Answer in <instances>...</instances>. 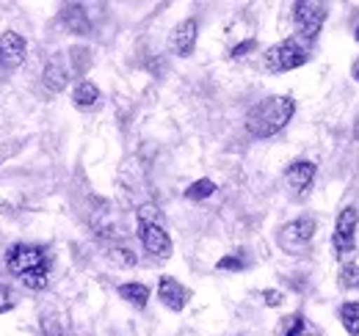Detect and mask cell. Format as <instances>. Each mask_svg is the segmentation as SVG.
Instances as JSON below:
<instances>
[{"label": "cell", "mask_w": 359, "mask_h": 336, "mask_svg": "<svg viewBox=\"0 0 359 336\" xmlns=\"http://www.w3.org/2000/svg\"><path fill=\"white\" fill-rule=\"evenodd\" d=\"M296 113V99L290 94H273L260 99L249 113H246V130L255 138H273L290 125Z\"/></svg>", "instance_id": "6da1fadb"}, {"label": "cell", "mask_w": 359, "mask_h": 336, "mask_svg": "<svg viewBox=\"0 0 359 336\" xmlns=\"http://www.w3.org/2000/svg\"><path fill=\"white\" fill-rule=\"evenodd\" d=\"M6 265L17 276V281L25 284L28 290H45L50 281V256L42 246H28V243L11 246L6 253Z\"/></svg>", "instance_id": "7a4b0ae2"}, {"label": "cell", "mask_w": 359, "mask_h": 336, "mask_svg": "<svg viewBox=\"0 0 359 336\" xmlns=\"http://www.w3.org/2000/svg\"><path fill=\"white\" fill-rule=\"evenodd\" d=\"M310 61V50L307 44L302 42L299 36H290V39H282L276 42L273 47H269L263 52V64L269 72H290V69H299Z\"/></svg>", "instance_id": "3957f363"}, {"label": "cell", "mask_w": 359, "mask_h": 336, "mask_svg": "<svg viewBox=\"0 0 359 336\" xmlns=\"http://www.w3.org/2000/svg\"><path fill=\"white\" fill-rule=\"evenodd\" d=\"M326 17H329V6L326 3H315V0L293 3V25H296V34H299L302 42L304 39L307 42L318 39Z\"/></svg>", "instance_id": "277c9868"}, {"label": "cell", "mask_w": 359, "mask_h": 336, "mask_svg": "<svg viewBox=\"0 0 359 336\" xmlns=\"http://www.w3.org/2000/svg\"><path fill=\"white\" fill-rule=\"evenodd\" d=\"M313 237H315V218L313 215H302V218L285 223L279 229V237L276 240H279V248L285 253L299 256V253H304V248L313 243Z\"/></svg>", "instance_id": "5b68a950"}, {"label": "cell", "mask_w": 359, "mask_h": 336, "mask_svg": "<svg viewBox=\"0 0 359 336\" xmlns=\"http://www.w3.org/2000/svg\"><path fill=\"white\" fill-rule=\"evenodd\" d=\"M357 223H359V212L354 204L343 207L337 220H334V232H332V246H334V253L340 259H346L348 253H354L357 248Z\"/></svg>", "instance_id": "8992f818"}, {"label": "cell", "mask_w": 359, "mask_h": 336, "mask_svg": "<svg viewBox=\"0 0 359 336\" xmlns=\"http://www.w3.org/2000/svg\"><path fill=\"white\" fill-rule=\"evenodd\" d=\"M138 240L144 246V251L158 256V259H169L175 246H172V237L163 232L161 223H155L152 218H138Z\"/></svg>", "instance_id": "52a82bcc"}, {"label": "cell", "mask_w": 359, "mask_h": 336, "mask_svg": "<svg viewBox=\"0 0 359 336\" xmlns=\"http://www.w3.org/2000/svg\"><path fill=\"white\" fill-rule=\"evenodd\" d=\"M196 36H199V25H196L194 17H188V20L177 22L175 31H172V36H169L172 52L180 55V58H188V55L194 52V47H196Z\"/></svg>", "instance_id": "ba28073f"}, {"label": "cell", "mask_w": 359, "mask_h": 336, "mask_svg": "<svg viewBox=\"0 0 359 336\" xmlns=\"http://www.w3.org/2000/svg\"><path fill=\"white\" fill-rule=\"evenodd\" d=\"M315 171L318 168H315L313 160H296V163H290V166L285 168V182L293 188V193L307 196L315 182Z\"/></svg>", "instance_id": "9c48e42d"}, {"label": "cell", "mask_w": 359, "mask_h": 336, "mask_svg": "<svg viewBox=\"0 0 359 336\" xmlns=\"http://www.w3.org/2000/svg\"><path fill=\"white\" fill-rule=\"evenodd\" d=\"M158 298H161V303H163L166 309L182 312V309L188 306V300H191V293L180 284L177 279H172V276H161V281H158Z\"/></svg>", "instance_id": "30bf717a"}, {"label": "cell", "mask_w": 359, "mask_h": 336, "mask_svg": "<svg viewBox=\"0 0 359 336\" xmlns=\"http://www.w3.org/2000/svg\"><path fill=\"white\" fill-rule=\"evenodd\" d=\"M25 61V39L14 31H6L0 36V66L3 69H17Z\"/></svg>", "instance_id": "8fae6325"}, {"label": "cell", "mask_w": 359, "mask_h": 336, "mask_svg": "<svg viewBox=\"0 0 359 336\" xmlns=\"http://www.w3.org/2000/svg\"><path fill=\"white\" fill-rule=\"evenodd\" d=\"M61 25L75 34V36H89L91 34V20H89V11L81 6V3H69L61 8Z\"/></svg>", "instance_id": "7c38bea8"}, {"label": "cell", "mask_w": 359, "mask_h": 336, "mask_svg": "<svg viewBox=\"0 0 359 336\" xmlns=\"http://www.w3.org/2000/svg\"><path fill=\"white\" fill-rule=\"evenodd\" d=\"M69 83V69L64 64L61 55H53L45 64V72H42V85H45L50 94H61Z\"/></svg>", "instance_id": "4fadbf2b"}, {"label": "cell", "mask_w": 359, "mask_h": 336, "mask_svg": "<svg viewBox=\"0 0 359 336\" xmlns=\"http://www.w3.org/2000/svg\"><path fill=\"white\" fill-rule=\"evenodd\" d=\"M276 336H318V331L304 314L296 312V314L282 317V323L276 326Z\"/></svg>", "instance_id": "5bb4252c"}, {"label": "cell", "mask_w": 359, "mask_h": 336, "mask_svg": "<svg viewBox=\"0 0 359 336\" xmlns=\"http://www.w3.org/2000/svg\"><path fill=\"white\" fill-rule=\"evenodd\" d=\"M119 298H125L135 309H144L149 303V287L141 284V281H128V284L119 287Z\"/></svg>", "instance_id": "9a60e30c"}, {"label": "cell", "mask_w": 359, "mask_h": 336, "mask_svg": "<svg viewBox=\"0 0 359 336\" xmlns=\"http://www.w3.org/2000/svg\"><path fill=\"white\" fill-rule=\"evenodd\" d=\"M72 102H75L78 108H91V105H97V102H100V88L91 83V80H81V83L75 85V91H72Z\"/></svg>", "instance_id": "2e32d148"}, {"label": "cell", "mask_w": 359, "mask_h": 336, "mask_svg": "<svg viewBox=\"0 0 359 336\" xmlns=\"http://www.w3.org/2000/svg\"><path fill=\"white\" fill-rule=\"evenodd\" d=\"M340 326L351 336H359V303L357 300H346L340 306Z\"/></svg>", "instance_id": "e0dca14e"}, {"label": "cell", "mask_w": 359, "mask_h": 336, "mask_svg": "<svg viewBox=\"0 0 359 336\" xmlns=\"http://www.w3.org/2000/svg\"><path fill=\"white\" fill-rule=\"evenodd\" d=\"M42 334L45 336H72V328L64 317L53 314V312H45L42 314Z\"/></svg>", "instance_id": "ac0fdd59"}, {"label": "cell", "mask_w": 359, "mask_h": 336, "mask_svg": "<svg viewBox=\"0 0 359 336\" xmlns=\"http://www.w3.org/2000/svg\"><path fill=\"white\" fill-rule=\"evenodd\" d=\"M213 193H216V182L213 179H196L191 188H185V199L188 202H205Z\"/></svg>", "instance_id": "d6986e66"}, {"label": "cell", "mask_w": 359, "mask_h": 336, "mask_svg": "<svg viewBox=\"0 0 359 336\" xmlns=\"http://www.w3.org/2000/svg\"><path fill=\"white\" fill-rule=\"evenodd\" d=\"M105 259L111 262V265H116V267H133L135 262V253L128 248V246H111L108 251H105Z\"/></svg>", "instance_id": "ffe728a7"}, {"label": "cell", "mask_w": 359, "mask_h": 336, "mask_svg": "<svg viewBox=\"0 0 359 336\" xmlns=\"http://www.w3.org/2000/svg\"><path fill=\"white\" fill-rule=\"evenodd\" d=\"M337 284H340L343 290H348V293L359 290V265H354V262H346V265L340 267Z\"/></svg>", "instance_id": "44dd1931"}, {"label": "cell", "mask_w": 359, "mask_h": 336, "mask_svg": "<svg viewBox=\"0 0 359 336\" xmlns=\"http://www.w3.org/2000/svg\"><path fill=\"white\" fill-rule=\"evenodd\" d=\"M216 267L219 270H229V273H241V270L249 267V259H246V253H226V256H222L216 262Z\"/></svg>", "instance_id": "7402d4cb"}, {"label": "cell", "mask_w": 359, "mask_h": 336, "mask_svg": "<svg viewBox=\"0 0 359 336\" xmlns=\"http://www.w3.org/2000/svg\"><path fill=\"white\" fill-rule=\"evenodd\" d=\"M263 303L266 306H282L285 303V293H279V290H263Z\"/></svg>", "instance_id": "603a6c76"}, {"label": "cell", "mask_w": 359, "mask_h": 336, "mask_svg": "<svg viewBox=\"0 0 359 336\" xmlns=\"http://www.w3.org/2000/svg\"><path fill=\"white\" fill-rule=\"evenodd\" d=\"M257 47V42L255 39H246V42H241L238 47H232V58H243L246 52H252Z\"/></svg>", "instance_id": "cb8c5ba5"}, {"label": "cell", "mask_w": 359, "mask_h": 336, "mask_svg": "<svg viewBox=\"0 0 359 336\" xmlns=\"http://www.w3.org/2000/svg\"><path fill=\"white\" fill-rule=\"evenodd\" d=\"M14 306V300H11V290L6 287V284H0V314L3 312H8Z\"/></svg>", "instance_id": "d4e9b609"}, {"label": "cell", "mask_w": 359, "mask_h": 336, "mask_svg": "<svg viewBox=\"0 0 359 336\" xmlns=\"http://www.w3.org/2000/svg\"><path fill=\"white\" fill-rule=\"evenodd\" d=\"M351 75H354V80L359 83V58L354 61V66H351Z\"/></svg>", "instance_id": "484cf974"}, {"label": "cell", "mask_w": 359, "mask_h": 336, "mask_svg": "<svg viewBox=\"0 0 359 336\" xmlns=\"http://www.w3.org/2000/svg\"><path fill=\"white\" fill-rule=\"evenodd\" d=\"M354 39L359 42V22H357V31H354Z\"/></svg>", "instance_id": "4316f807"}]
</instances>
